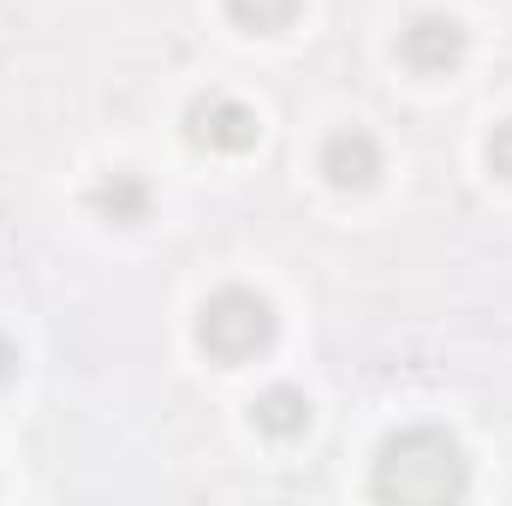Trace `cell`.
Instances as JSON below:
<instances>
[{
    "mask_svg": "<svg viewBox=\"0 0 512 506\" xmlns=\"http://www.w3.org/2000/svg\"><path fill=\"white\" fill-rule=\"evenodd\" d=\"M465 489H471V465H465L459 441L441 435V429H399L376 453V477H370L376 501L441 506V501H459Z\"/></svg>",
    "mask_w": 512,
    "mask_h": 506,
    "instance_id": "1",
    "label": "cell"
},
{
    "mask_svg": "<svg viewBox=\"0 0 512 506\" xmlns=\"http://www.w3.org/2000/svg\"><path fill=\"white\" fill-rule=\"evenodd\" d=\"M274 334H280V316H274V304L262 292H251V286H221L197 310V346L215 364H227V370L262 358L274 346Z\"/></svg>",
    "mask_w": 512,
    "mask_h": 506,
    "instance_id": "2",
    "label": "cell"
},
{
    "mask_svg": "<svg viewBox=\"0 0 512 506\" xmlns=\"http://www.w3.org/2000/svg\"><path fill=\"white\" fill-rule=\"evenodd\" d=\"M471 54V30L453 18V12H417L405 30H399V60L417 72V78H447L459 72Z\"/></svg>",
    "mask_w": 512,
    "mask_h": 506,
    "instance_id": "3",
    "label": "cell"
},
{
    "mask_svg": "<svg viewBox=\"0 0 512 506\" xmlns=\"http://www.w3.org/2000/svg\"><path fill=\"white\" fill-rule=\"evenodd\" d=\"M185 137L197 149H215V155H245V149H256L262 126L239 96H197L185 114Z\"/></svg>",
    "mask_w": 512,
    "mask_h": 506,
    "instance_id": "4",
    "label": "cell"
},
{
    "mask_svg": "<svg viewBox=\"0 0 512 506\" xmlns=\"http://www.w3.org/2000/svg\"><path fill=\"white\" fill-rule=\"evenodd\" d=\"M316 167H322V179L334 191H370L382 179V143L364 126H340V131H328Z\"/></svg>",
    "mask_w": 512,
    "mask_h": 506,
    "instance_id": "5",
    "label": "cell"
},
{
    "mask_svg": "<svg viewBox=\"0 0 512 506\" xmlns=\"http://www.w3.org/2000/svg\"><path fill=\"white\" fill-rule=\"evenodd\" d=\"M251 423L268 441H298V435L310 429V399H304V387H268V393H256Z\"/></svg>",
    "mask_w": 512,
    "mask_h": 506,
    "instance_id": "6",
    "label": "cell"
},
{
    "mask_svg": "<svg viewBox=\"0 0 512 506\" xmlns=\"http://www.w3.org/2000/svg\"><path fill=\"white\" fill-rule=\"evenodd\" d=\"M149 185L137 179V173H108L96 191H90V209L102 215V221H114V227H137L143 215H149Z\"/></svg>",
    "mask_w": 512,
    "mask_h": 506,
    "instance_id": "7",
    "label": "cell"
},
{
    "mask_svg": "<svg viewBox=\"0 0 512 506\" xmlns=\"http://www.w3.org/2000/svg\"><path fill=\"white\" fill-rule=\"evenodd\" d=\"M304 12V0H227V18L251 36H274Z\"/></svg>",
    "mask_w": 512,
    "mask_h": 506,
    "instance_id": "8",
    "label": "cell"
},
{
    "mask_svg": "<svg viewBox=\"0 0 512 506\" xmlns=\"http://www.w3.org/2000/svg\"><path fill=\"white\" fill-rule=\"evenodd\" d=\"M483 155H489V173H501V179H512V120H501V126L489 131Z\"/></svg>",
    "mask_w": 512,
    "mask_h": 506,
    "instance_id": "9",
    "label": "cell"
},
{
    "mask_svg": "<svg viewBox=\"0 0 512 506\" xmlns=\"http://www.w3.org/2000/svg\"><path fill=\"white\" fill-rule=\"evenodd\" d=\"M12 376H18V346H12V340L0 334V387H6Z\"/></svg>",
    "mask_w": 512,
    "mask_h": 506,
    "instance_id": "10",
    "label": "cell"
}]
</instances>
